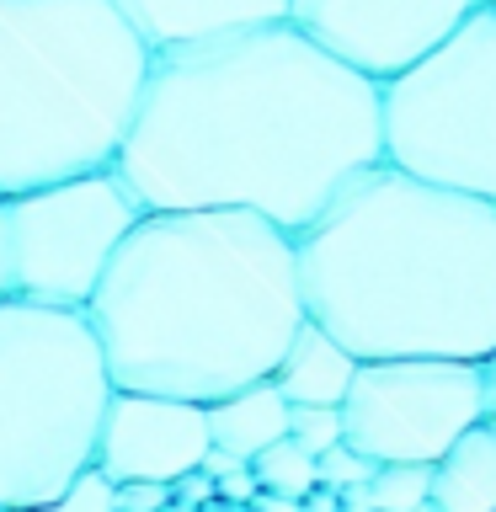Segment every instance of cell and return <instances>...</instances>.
<instances>
[{"instance_id": "1", "label": "cell", "mask_w": 496, "mask_h": 512, "mask_svg": "<svg viewBox=\"0 0 496 512\" xmlns=\"http://www.w3.org/2000/svg\"><path fill=\"white\" fill-rule=\"evenodd\" d=\"M379 160V80L272 22L155 54L112 166L150 214L246 208L299 235Z\"/></svg>"}, {"instance_id": "2", "label": "cell", "mask_w": 496, "mask_h": 512, "mask_svg": "<svg viewBox=\"0 0 496 512\" xmlns=\"http://www.w3.org/2000/svg\"><path fill=\"white\" fill-rule=\"evenodd\" d=\"M86 315L112 390L208 406L272 379L304 326L294 235L246 208H144Z\"/></svg>"}, {"instance_id": "3", "label": "cell", "mask_w": 496, "mask_h": 512, "mask_svg": "<svg viewBox=\"0 0 496 512\" xmlns=\"http://www.w3.org/2000/svg\"><path fill=\"white\" fill-rule=\"evenodd\" d=\"M304 315L358 363L496 352V203L368 166L294 235Z\"/></svg>"}, {"instance_id": "4", "label": "cell", "mask_w": 496, "mask_h": 512, "mask_svg": "<svg viewBox=\"0 0 496 512\" xmlns=\"http://www.w3.org/2000/svg\"><path fill=\"white\" fill-rule=\"evenodd\" d=\"M150 59L118 0H0V198L112 166Z\"/></svg>"}, {"instance_id": "5", "label": "cell", "mask_w": 496, "mask_h": 512, "mask_svg": "<svg viewBox=\"0 0 496 512\" xmlns=\"http://www.w3.org/2000/svg\"><path fill=\"white\" fill-rule=\"evenodd\" d=\"M112 374L86 310L0 294V512H32L96 459Z\"/></svg>"}, {"instance_id": "6", "label": "cell", "mask_w": 496, "mask_h": 512, "mask_svg": "<svg viewBox=\"0 0 496 512\" xmlns=\"http://www.w3.org/2000/svg\"><path fill=\"white\" fill-rule=\"evenodd\" d=\"M384 160L496 203V6H480L379 86Z\"/></svg>"}, {"instance_id": "7", "label": "cell", "mask_w": 496, "mask_h": 512, "mask_svg": "<svg viewBox=\"0 0 496 512\" xmlns=\"http://www.w3.org/2000/svg\"><path fill=\"white\" fill-rule=\"evenodd\" d=\"M139 214L144 203L118 176V166L80 171L64 176V182L0 198L11 294L86 310L112 251L123 246V235L139 224Z\"/></svg>"}, {"instance_id": "8", "label": "cell", "mask_w": 496, "mask_h": 512, "mask_svg": "<svg viewBox=\"0 0 496 512\" xmlns=\"http://www.w3.org/2000/svg\"><path fill=\"white\" fill-rule=\"evenodd\" d=\"M475 422H486V363L464 358H368L342 400V443L374 464H438Z\"/></svg>"}, {"instance_id": "9", "label": "cell", "mask_w": 496, "mask_h": 512, "mask_svg": "<svg viewBox=\"0 0 496 512\" xmlns=\"http://www.w3.org/2000/svg\"><path fill=\"white\" fill-rule=\"evenodd\" d=\"M480 0H294L288 22L331 59L368 80H390L432 54Z\"/></svg>"}, {"instance_id": "10", "label": "cell", "mask_w": 496, "mask_h": 512, "mask_svg": "<svg viewBox=\"0 0 496 512\" xmlns=\"http://www.w3.org/2000/svg\"><path fill=\"white\" fill-rule=\"evenodd\" d=\"M208 448H214V438H208V411L198 400L112 390L91 464L112 486H128V480L176 486L182 475L203 470Z\"/></svg>"}, {"instance_id": "11", "label": "cell", "mask_w": 496, "mask_h": 512, "mask_svg": "<svg viewBox=\"0 0 496 512\" xmlns=\"http://www.w3.org/2000/svg\"><path fill=\"white\" fill-rule=\"evenodd\" d=\"M288 6L294 0H118V11L150 43V54L288 22Z\"/></svg>"}, {"instance_id": "12", "label": "cell", "mask_w": 496, "mask_h": 512, "mask_svg": "<svg viewBox=\"0 0 496 512\" xmlns=\"http://www.w3.org/2000/svg\"><path fill=\"white\" fill-rule=\"evenodd\" d=\"M352 374H358V358L304 315V326L294 331V342L283 347L278 368H272V384L283 390L288 406H342Z\"/></svg>"}, {"instance_id": "13", "label": "cell", "mask_w": 496, "mask_h": 512, "mask_svg": "<svg viewBox=\"0 0 496 512\" xmlns=\"http://www.w3.org/2000/svg\"><path fill=\"white\" fill-rule=\"evenodd\" d=\"M208 438H214V448H224V454L235 459H256L267 443L288 438V400L272 379H256V384H240V390L208 400Z\"/></svg>"}, {"instance_id": "14", "label": "cell", "mask_w": 496, "mask_h": 512, "mask_svg": "<svg viewBox=\"0 0 496 512\" xmlns=\"http://www.w3.org/2000/svg\"><path fill=\"white\" fill-rule=\"evenodd\" d=\"M432 502L443 512H496V422H475L432 464Z\"/></svg>"}, {"instance_id": "15", "label": "cell", "mask_w": 496, "mask_h": 512, "mask_svg": "<svg viewBox=\"0 0 496 512\" xmlns=\"http://www.w3.org/2000/svg\"><path fill=\"white\" fill-rule=\"evenodd\" d=\"M251 475H256V486H262V491L299 496V502L320 486V464H315V454H310L304 443H294V438L267 443L262 454L251 459Z\"/></svg>"}, {"instance_id": "16", "label": "cell", "mask_w": 496, "mask_h": 512, "mask_svg": "<svg viewBox=\"0 0 496 512\" xmlns=\"http://www.w3.org/2000/svg\"><path fill=\"white\" fill-rule=\"evenodd\" d=\"M363 491L368 512H416L432 502V464H374Z\"/></svg>"}, {"instance_id": "17", "label": "cell", "mask_w": 496, "mask_h": 512, "mask_svg": "<svg viewBox=\"0 0 496 512\" xmlns=\"http://www.w3.org/2000/svg\"><path fill=\"white\" fill-rule=\"evenodd\" d=\"M32 512H118V486H112L96 464H86L59 496H48V502L32 507Z\"/></svg>"}, {"instance_id": "18", "label": "cell", "mask_w": 496, "mask_h": 512, "mask_svg": "<svg viewBox=\"0 0 496 512\" xmlns=\"http://www.w3.org/2000/svg\"><path fill=\"white\" fill-rule=\"evenodd\" d=\"M288 438L320 459L326 448L342 443V406H288Z\"/></svg>"}, {"instance_id": "19", "label": "cell", "mask_w": 496, "mask_h": 512, "mask_svg": "<svg viewBox=\"0 0 496 512\" xmlns=\"http://www.w3.org/2000/svg\"><path fill=\"white\" fill-rule=\"evenodd\" d=\"M315 464H320V486H331V491L363 486V480L374 475V459L358 454L352 443H336V448H326V454H320Z\"/></svg>"}, {"instance_id": "20", "label": "cell", "mask_w": 496, "mask_h": 512, "mask_svg": "<svg viewBox=\"0 0 496 512\" xmlns=\"http://www.w3.org/2000/svg\"><path fill=\"white\" fill-rule=\"evenodd\" d=\"M171 486H155V480H128L118 486V512H166Z\"/></svg>"}, {"instance_id": "21", "label": "cell", "mask_w": 496, "mask_h": 512, "mask_svg": "<svg viewBox=\"0 0 496 512\" xmlns=\"http://www.w3.org/2000/svg\"><path fill=\"white\" fill-rule=\"evenodd\" d=\"M214 486L240 502V496H256V475H251V464H235V470H224V475L214 480Z\"/></svg>"}, {"instance_id": "22", "label": "cell", "mask_w": 496, "mask_h": 512, "mask_svg": "<svg viewBox=\"0 0 496 512\" xmlns=\"http://www.w3.org/2000/svg\"><path fill=\"white\" fill-rule=\"evenodd\" d=\"M256 512H304V502H299V496H278V491L256 486Z\"/></svg>"}, {"instance_id": "23", "label": "cell", "mask_w": 496, "mask_h": 512, "mask_svg": "<svg viewBox=\"0 0 496 512\" xmlns=\"http://www.w3.org/2000/svg\"><path fill=\"white\" fill-rule=\"evenodd\" d=\"M486 422H496V352L486 358Z\"/></svg>"}, {"instance_id": "24", "label": "cell", "mask_w": 496, "mask_h": 512, "mask_svg": "<svg viewBox=\"0 0 496 512\" xmlns=\"http://www.w3.org/2000/svg\"><path fill=\"white\" fill-rule=\"evenodd\" d=\"M0 294H11V278H6V219H0Z\"/></svg>"}, {"instance_id": "25", "label": "cell", "mask_w": 496, "mask_h": 512, "mask_svg": "<svg viewBox=\"0 0 496 512\" xmlns=\"http://www.w3.org/2000/svg\"><path fill=\"white\" fill-rule=\"evenodd\" d=\"M416 512H443V507H438V502H422V507H416Z\"/></svg>"}, {"instance_id": "26", "label": "cell", "mask_w": 496, "mask_h": 512, "mask_svg": "<svg viewBox=\"0 0 496 512\" xmlns=\"http://www.w3.org/2000/svg\"><path fill=\"white\" fill-rule=\"evenodd\" d=\"M491 6H496V0H491Z\"/></svg>"}]
</instances>
